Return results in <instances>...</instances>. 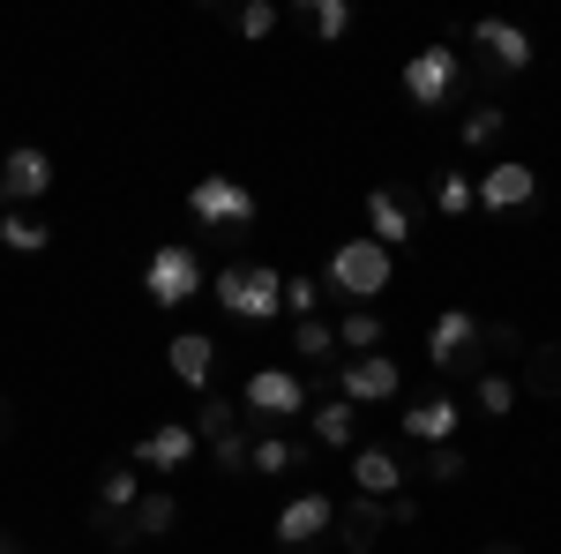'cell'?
Returning a JSON list of instances; mask_svg holds the SVG:
<instances>
[{"label": "cell", "instance_id": "1", "mask_svg": "<svg viewBox=\"0 0 561 554\" xmlns=\"http://www.w3.org/2000/svg\"><path fill=\"white\" fill-rule=\"evenodd\" d=\"M210 293L232 323H270V315H285V270H270V262H232V270L210 278Z\"/></svg>", "mask_w": 561, "mask_h": 554}, {"label": "cell", "instance_id": "2", "mask_svg": "<svg viewBox=\"0 0 561 554\" xmlns=\"http://www.w3.org/2000/svg\"><path fill=\"white\" fill-rule=\"evenodd\" d=\"M322 278H330V293H337V299H352V307H359V299H382L389 293L397 256H389V248H375V240L359 233V240H337V248H330V270H322Z\"/></svg>", "mask_w": 561, "mask_h": 554}, {"label": "cell", "instance_id": "3", "mask_svg": "<svg viewBox=\"0 0 561 554\" xmlns=\"http://www.w3.org/2000/svg\"><path fill=\"white\" fill-rule=\"evenodd\" d=\"M142 293H150V307H180V299H195V293H203V256H195L187 240L150 248V262H142Z\"/></svg>", "mask_w": 561, "mask_h": 554}, {"label": "cell", "instance_id": "4", "mask_svg": "<svg viewBox=\"0 0 561 554\" xmlns=\"http://www.w3.org/2000/svg\"><path fill=\"white\" fill-rule=\"evenodd\" d=\"M187 217H195V225H210V233H240V225H255V188L210 172V180H195V188H187Z\"/></svg>", "mask_w": 561, "mask_h": 554}, {"label": "cell", "instance_id": "5", "mask_svg": "<svg viewBox=\"0 0 561 554\" xmlns=\"http://www.w3.org/2000/svg\"><path fill=\"white\" fill-rule=\"evenodd\" d=\"M248 412H262V420H307L314 412V383L293 375V368H255L248 375Z\"/></svg>", "mask_w": 561, "mask_h": 554}, {"label": "cell", "instance_id": "6", "mask_svg": "<svg viewBox=\"0 0 561 554\" xmlns=\"http://www.w3.org/2000/svg\"><path fill=\"white\" fill-rule=\"evenodd\" d=\"M330 389H337L345 405H389V397L404 389V368H397L389 352H367V360H337V368H330Z\"/></svg>", "mask_w": 561, "mask_h": 554}, {"label": "cell", "instance_id": "7", "mask_svg": "<svg viewBox=\"0 0 561 554\" xmlns=\"http://www.w3.org/2000/svg\"><path fill=\"white\" fill-rule=\"evenodd\" d=\"M472 53L494 68V76H524V68H531V31L510 23V15H479L472 23Z\"/></svg>", "mask_w": 561, "mask_h": 554}, {"label": "cell", "instance_id": "8", "mask_svg": "<svg viewBox=\"0 0 561 554\" xmlns=\"http://www.w3.org/2000/svg\"><path fill=\"white\" fill-rule=\"evenodd\" d=\"M457 76H465V60H457L449 45H420V53L404 60V98H412V105H449Z\"/></svg>", "mask_w": 561, "mask_h": 554}, {"label": "cell", "instance_id": "9", "mask_svg": "<svg viewBox=\"0 0 561 554\" xmlns=\"http://www.w3.org/2000/svg\"><path fill=\"white\" fill-rule=\"evenodd\" d=\"M472 352H479V315H472V307H442V315H434V330H427V368L457 375Z\"/></svg>", "mask_w": 561, "mask_h": 554}, {"label": "cell", "instance_id": "10", "mask_svg": "<svg viewBox=\"0 0 561 554\" xmlns=\"http://www.w3.org/2000/svg\"><path fill=\"white\" fill-rule=\"evenodd\" d=\"M45 195H53V158L38 143H15L0 158V203H45Z\"/></svg>", "mask_w": 561, "mask_h": 554}, {"label": "cell", "instance_id": "11", "mask_svg": "<svg viewBox=\"0 0 561 554\" xmlns=\"http://www.w3.org/2000/svg\"><path fill=\"white\" fill-rule=\"evenodd\" d=\"M135 465H142V472H158V479H180V472L195 465V427H187V420L150 427V434L135 442Z\"/></svg>", "mask_w": 561, "mask_h": 554}, {"label": "cell", "instance_id": "12", "mask_svg": "<svg viewBox=\"0 0 561 554\" xmlns=\"http://www.w3.org/2000/svg\"><path fill=\"white\" fill-rule=\"evenodd\" d=\"M330 517H337V502H330V495H293V502L277 510V547H285V554L314 547V540L330 532Z\"/></svg>", "mask_w": 561, "mask_h": 554}, {"label": "cell", "instance_id": "13", "mask_svg": "<svg viewBox=\"0 0 561 554\" xmlns=\"http://www.w3.org/2000/svg\"><path fill=\"white\" fill-rule=\"evenodd\" d=\"M531 195H539V172L524 158H502V166L479 172V211H524Z\"/></svg>", "mask_w": 561, "mask_h": 554}, {"label": "cell", "instance_id": "14", "mask_svg": "<svg viewBox=\"0 0 561 554\" xmlns=\"http://www.w3.org/2000/svg\"><path fill=\"white\" fill-rule=\"evenodd\" d=\"M457 397H420V405H404V420H397V434L404 442H420V450H442V442H457Z\"/></svg>", "mask_w": 561, "mask_h": 554}, {"label": "cell", "instance_id": "15", "mask_svg": "<svg viewBox=\"0 0 561 554\" xmlns=\"http://www.w3.org/2000/svg\"><path fill=\"white\" fill-rule=\"evenodd\" d=\"M367 240L389 248V256L412 240V195H404V188H375V195H367Z\"/></svg>", "mask_w": 561, "mask_h": 554}, {"label": "cell", "instance_id": "16", "mask_svg": "<svg viewBox=\"0 0 561 554\" xmlns=\"http://www.w3.org/2000/svg\"><path fill=\"white\" fill-rule=\"evenodd\" d=\"M352 495H375V502L404 495V465H397L389 450H375V442H359V450H352Z\"/></svg>", "mask_w": 561, "mask_h": 554}, {"label": "cell", "instance_id": "17", "mask_svg": "<svg viewBox=\"0 0 561 554\" xmlns=\"http://www.w3.org/2000/svg\"><path fill=\"white\" fill-rule=\"evenodd\" d=\"M382 524H389V502H375V495H352L345 510L330 517V532H337V540H345L352 554H367V547H375V540H382Z\"/></svg>", "mask_w": 561, "mask_h": 554}, {"label": "cell", "instance_id": "18", "mask_svg": "<svg viewBox=\"0 0 561 554\" xmlns=\"http://www.w3.org/2000/svg\"><path fill=\"white\" fill-rule=\"evenodd\" d=\"M165 368H173L187 389H210V368H217V344L203 338V330H180L173 344H165Z\"/></svg>", "mask_w": 561, "mask_h": 554}, {"label": "cell", "instance_id": "19", "mask_svg": "<svg viewBox=\"0 0 561 554\" xmlns=\"http://www.w3.org/2000/svg\"><path fill=\"white\" fill-rule=\"evenodd\" d=\"M180 524V495L173 487H142V502L128 510V540H165Z\"/></svg>", "mask_w": 561, "mask_h": 554}, {"label": "cell", "instance_id": "20", "mask_svg": "<svg viewBox=\"0 0 561 554\" xmlns=\"http://www.w3.org/2000/svg\"><path fill=\"white\" fill-rule=\"evenodd\" d=\"M307 420H314V442H322V450H359V405H345V397H322Z\"/></svg>", "mask_w": 561, "mask_h": 554}, {"label": "cell", "instance_id": "21", "mask_svg": "<svg viewBox=\"0 0 561 554\" xmlns=\"http://www.w3.org/2000/svg\"><path fill=\"white\" fill-rule=\"evenodd\" d=\"M293 465H307V442H293V434H255L248 442V472H262V479H277Z\"/></svg>", "mask_w": 561, "mask_h": 554}, {"label": "cell", "instance_id": "22", "mask_svg": "<svg viewBox=\"0 0 561 554\" xmlns=\"http://www.w3.org/2000/svg\"><path fill=\"white\" fill-rule=\"evenodd\" d=\"M337 344L367 360V352H382V344H389V323H382V315H375V307H352L345 323H337Z\"/></svg>", "mask_w": 561, "mask_h": 554}, {"label": "cell", "instance_id": "23", "mask_svg": "<svg viewBox=\"0 0 561 554\" xmlns=\"http://www.w3.org/2000/svg\"><path fill=\"white\" fill-rule=\"evenodd\" d=\"M524 389L531 397H561V344H524Z\"/></svg>", "mask_w": 561, "mask_h": 554}, {"label": "cell", "instance_id": "24", "mask_svg": "<svg viewBox=\"0 0 561 554\" xmlns=\"http://www.w3.org/2000/svg\"><path fill=\"white\" fill-rule=\"evenodd\" d=\"M434 211L442 217H472L479 211V180L472 172H434Z\"/></svg>", "mask_w": 561, "mask_h": 554}, {"label": "cell", "instance_id": "25", "mask_svg": "<svg viewBox=\"0 0 561 554\" xmlns=\"http://www.w3.org/2000/svg\"><path fill=\"white\" fill-rule=\"evenodd\" d=\"M135 502H142V479H135V465H105V479H98V510L128 517Z\"/></svg>", "mask_w": 561, "mask_h": 554}, {"label": "cell", "instance_id": "26", "mask_svg": "<svg viewBox=\"0 0 561 554\" xmlns=\"http://www.w3.org/2000/svg\"><path fill=\"white\" fill-rule=\"evenodd\" d=\"M232 434H240V405H232V397H203V412H195V442H232Z\"/></svg>", "mask_w": 561, "mask_h": 554}, {"label": "cell", "instance_id": "27", "mask_svg": "<svg viewBox=\"0 0 561 554\" xmlns=\"http://www.w3.org/2000/svg\"><path fill=\"white\" fill-rule=\"evenodd\" d=\"M45 240H53V233H45L38 217L0 211V248H8V256H45Z\"/></svg>", "mask_w": 561, "mask_h": 554}, {"label": "cell", "instance_id": "28", "mask_svg": "<svg viewBox=\"0 0 561 554\" xmlns=\"http://www.w3.org/2000/svg\"><path fill=\"white\" fill-rule=\"evenodd\" d=\"M502 128H510V113H502V105H472V113L457 121V135H465L472 150H494V143H502Z\"/></svg>", "mask_w": 561, "mask_h": 554}, {"label": "cell", "instance_id": "29", "mask_svg": "<svg viewBox=\"0 0 561 554\" xmlns=\"http://www.w3.org/2000/svg\"><path fill=\"white\" fill-rule=\"evenodd\" d=\"M472 397H479V412H486V420H510V412H517V383H510L502 368H486Z\"/></svg>", "mask_w": 561, "mask_h": 554}, {"label": "cell", "instance_id": "30", "mask_svg": "<svg viewBox=\"0 0 561 554\" xmlns=\"http://www.w3.org/2000/svg\"><path fill=\"white\" fill-rule=\"evenodd\" d=\"M300 15H307V31H314V38H345V31H352V8H345V0H300Z\"/></svg>", "mask_w": 561, "mask_h": 554}, {"label": "cell", "instance_id": "31", "mask_svg": "<svg viewBox=\"0 0 561 554\" xmlns=\"http://www.w3.org/2000/svg\"><path fill=\"white\" fill-rule=\"evenodd\" d=\"M293 344H300V360H330L337 352V330L322 315H307V323H293Z\"/></svg>", "mask_w": 561, "mask_h": 554}, {"label": "cell", "instance_id": "32", "mask_svg": "<svg viewBox=\"0 0 561 554\" xmlns=\"http://www.w3.org/2000/svg\"><path fill=\"white\" fill-rule=\"evenodd\" d=\"M285 307H293V323H307V315H314V307H322V278H285Z\"/></svg>", "mask_w": 561, "mask_h": 554}, {"label": "cell", "instance_id": "33", "mask_svg": "<svg viewBox=\"0 0 561 554\" xmlns=\"http://www.w3.org/2000/svg\"><path fill=\"white\" fill-rule=\"evenodd\" d=\"M277 23H285V8H277V0H248V8H240V38H270Z\"/></svg>", "mask_w": 561, "mask_h": 554}, {"label": "cell", "instance_id": "34", "mask_svg": "<svg viewBox=\"0 0 561 554\" xmlns=\"http://www.w3.org/2000/svg\"><path fill=\"white\" fill-rule=\"evenodd\" d=\"M427 479H442V487H449V479H465V450H457V442L427 450Z\"/></svg>", "mask_w": 561, "mask_h": 554}, {"label": "cell", "instance_id": "35", "mask_svg": "<svg viewBox=\"0 0 561 554\" xmlns=\"http://www.w3.org/2000/svg\"><path fill=\"white\" fill-rule=\"evenodd\" d=\"M210 457H217V472H248V434H232V442H217Z\"/></svg>", "mask_w": 561, "mask_h": 554}, {"label": "cell", "instance_id": "36", "mask_svg": "<svg viewBox=\"0 0 561 554\" xmlns=\"http://www.w3.org/2000/svg\"><path fill=\"white\" fill-rule=\"evenodd\" d=\"M479 344H494V352H517V360H524V338L510 330V323H494V330H479Z\"/></svg>", "mask_w": 561, "mask_h": 554}, {"label": "cell", "instance_id": "37", "mask_svg": "<svg viewBox=\"0 0 561 554\" xmlns=\"http://www.w3.org/2000/svg\"><path fill=\"white\" fill-rule=\"evenodd\" d=\"M389 524H420V502L412 495H389Z\"/></svg>", "mask_w": 561, "mask_h": 554}, {"label": "cell", "instance_id": "38", "mask_svg": "<svg viewBox=\"0 0 561 554\" xmlns=\"http://www.w3.org/2000/svg\"><path fill=\"white\" fill-rule=\"evenodd\" d=\"M0 554H23V540H15V532H0Z\"/></svg>", "mask_w": 561, "mask_h": 554}, {"label": "cell", "instance_id": "39", "mask_svg": "<svg viewBox=\"0 0 561 554\" xmlns=\"http://www.w3.org/2000/svg\"><path fill=\"white\" fill-rule=\"evenodd\" d=\"M0 427H8V405H0Z\"/></svg>", "mask_w": 561, "mask_h": 554}, {"label": "cell", "instance_id": "40", "mask_svg": "<svg viewBox=\"0 0 561 554\" xmlns=\"http://www.w3.org/2000/svg\"><path fill=\"white\" fill-rule=\"evenodd\" d=\"M494 554H517V547H494Z\"/></svg>", "mask_w": 561, "mask_h": 554}]
</instances>
